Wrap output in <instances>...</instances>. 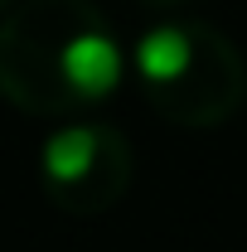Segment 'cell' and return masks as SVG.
I'll return each instance as SVG.
<instances>
[{
  "instance_id": "277c9868",
  "label": "cell",
  "mask_w": 247,
  "mask_h": 252,
  "mask_svg": "<svg viewBox=\"0 0 247 252\" xmlns=\"http://www.w3.org/2000/svg\"><path fill=\"white\" fill-rule=\"evenodd\" d=\"M151 5H185V0H151Z\"/></svg>"
},
{
  "instance_id": "5b68a950",
  "label": "cell",
  "mask_w": 247,
  "mask_h": 252,
  "mask_svg": "<svg viewBox=\"0 0 247 252\" xmlns=\"http://www.w3.org/2000/svg\"><path fill=\"white\" fill-rule=\"evenodd\" d=\"M0 10H10V0H0Z\"/></svg>"
},
{
  "instance_id": "7a4b0ae2",
  "label": "cell",
  "mask_w": 247,
  "mask_h": 252,
  "mask_svg": "<svg viewBox=\"0 0 247 252\" xmlns=\"http://www.w3.org/2000/svg\"><path fill=\"white\" fill-rule=\"evenodd\" d=\"M131 73L155 112L189 131L233 122L247 102V63L238 44L189 15H170L141 34L131 49Z\"/></svg>"
},
{
  "instance_id": "6da1fadb",
  "label": "cell",
  "mask_w": 247,
  "mask_h": 252,
  "mask_svg": "<svg viewBox=\"0 0 247 252\" xmlns=\"http://www.w3.org/2000/svg\"><path fill=\"white\" fill-rule=\"evenodd\" d=\"M117 30L93 0H25L0 20V97L44 122L97 107L122 83Z\"/></svg>"
},
{
  "instance_id": "3957f363",
  "label": "cell",
  "mask_w": 247,
  "mask_h": 252,
  "mask_svg": "<svg viewBox=\"0 0 247 252\" xmlns=\"http://www.w3.org/2000/svg\"><path fill=\"white\" fill-rule=\"evenodd\" d=\"M131 175H136L131 141L107 122L59 126L39 146V185L49 204L78 219L117 209L131 189Z\"/></svg>"
}]
</instances>
